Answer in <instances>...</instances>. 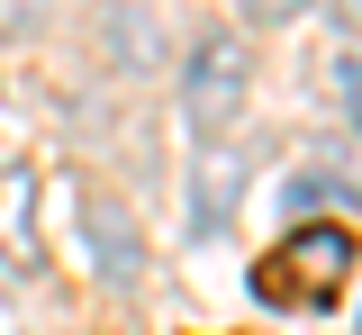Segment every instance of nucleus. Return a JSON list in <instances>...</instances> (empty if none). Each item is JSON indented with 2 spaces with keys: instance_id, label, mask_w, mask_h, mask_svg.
<instances>
[{
  "instance_id": "4",
  "label": "nucleus",
  "mask_w": 362,
  "mask_h": 335,
  "mask_svg": "<svg viewBox=\"0 0 362 335\" xmlns=\"http://www.w3.org/2000/svg\"><path fill=\"white\" fill-rule=\"evenodd\" d=\"M0 254L18 272L45 263V245H37V172H0Z\"/></svg>"
},
{
  "instance_id": "6",
  "label": "nucleus",
  "mask_w": 362,
  "mask_h": 335,
  "mask_svg": "<svg viewBox=\"0 0 362 335\" xmlns=\"http://www.w3.org/2000/svg\"><path fill=\"white\" fill-rule=\"evenodd\" d=\"M335 100H344V118L362 127V54H344V64H335Z\"/></svg>"
},
{
  "instance_id": "8",
  "label": "nucleus",
  "mask_w": 362,
  "mask_h": 335,
  "mask_svg": "<svg viewBox=\"0 0 362 335\" xmlns=\"http://www.w3.org/2000/svg\"><path fill=\"white\" fill-rule=\"evenodd\" d=\"M37 9H45V0H0V18H37Z\"/></svg>"
},
{
  "instance_id": "1",
  "label": "nucleus",
  "mask_w": 362,
  "mask_h": 335,
  "mask_svg": "<svg viewBox=\"0 0 362 335\" xmlns=\"http://www.w3.org/2000/svg\"><path fill=\"white\" fill-rule=\"evenodd\" d=\"M354 281V227L344 218H308L254 263V299L263 308H335Z\"/></svg>"
},
{
  "instance_id": "2",
  "label": "nucleus",
  "mask_w": 362,
  "mask_h": 335,
  "mask_svg": "<svg viewBox=\"0 0 362 335\" xmlns=\"http://www.w3.org/2000/svg\"><path fill=\"white\" fill-rule=\"evenodd\" d=\"M245 100H254V54L235 37H199L190 64H181V109H190L199 145H226V127L245 118Z\"/></svg>"
},
{
  "instance_id": "5",
  "label": "nucleus",
  "mask_w": 362,
  "mask_h": 335,
  "mask_svg": "<svg viewBox=\"0 0 362 335\" xmlns=\"http://www.w3.org/2000/svg\"><path fill=\"white\" fill-rule=\"evenodd\" d=\"M226 208H235V163H226V145H199V236H218L226 227Z\"/></svg>"
},
{
  "instance_id": "3",
  "label": "nucleus",
  "mask_w": 362,
  "mask_h": 335,
  "mask_svg": "<svg viewBox=\"0 0 362 335\" xmlns=\"http://www.w3.org/2000/svg\"><path fill=\"white\" fill-rule=\"evenodd\" d=\"M82 227H90V254H100V272L127 290L136 272H145V245H136L127 208H118V199H100V191H82Z\"/></svg>"
},
{
  "instance_id": "7",
  "label": "nucleus",
  "mask_w": 362,
  "mask_h": 335,
  "mask_svg": "<svg viewBox=\"0 0 362 335\" xmlns=\"http://www.w3.org/2000/svg\"><path fill=\"white\" fill-rule=\"evenodd\" d=\"M245 9H254V18H299L308 0H245Z\"/></svg>"
}]
</instances>
